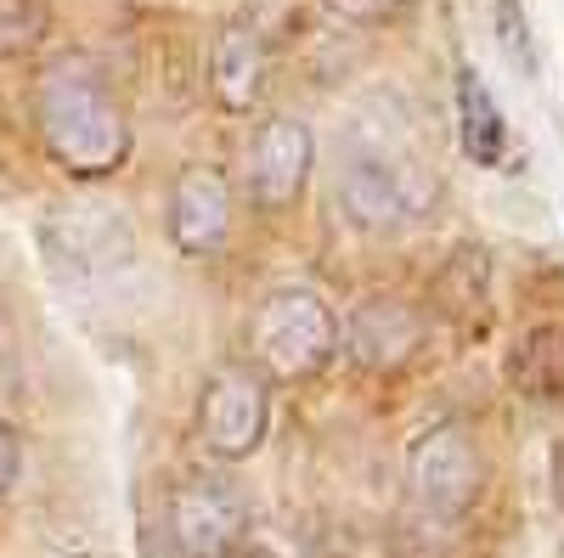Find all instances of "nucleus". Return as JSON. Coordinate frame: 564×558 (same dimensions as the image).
Listing matches in <instances>:
<instances>
[{
	"mask_svg": "<svg viewBox=\"0 0 564 558\" xmlns=\"http://www.w3.org/2000/svg\"><path fill=\"white\" fill-rule=\"evenodd\" d=\"M491 34H497V52L520 68V74H536V34H531V18L520 0H497L491 7Z\"/></svg>",
	"mask_w": 564,
	"mask_h": 558,
	"instance_id": "15",
	"label": "nucleus"
},
{
	"mask_svg": "<svg viewBox=\"0 0 564 558\" xmlns=\"http://www.w3.org/2000/svg\"><path fill=\"white\" fill-rule=\"evenodd\" d=\"M209 90L226 113H249L265 90V40L254 23H226L209 57Z\"/></svg>",
	"mask_w": 564,
	"mask_h": 558,
	"instance_id": "11",
	"label": "nucleus"
},
{
	"mask_svg": "<svg viewBox=\"0 0 564 558\" xmlns=\"http://www.w3.org/2000/svg\"><path fill=\"white\" fill-rule=\"evenodd\" d=\"M18 469H23V446H18V435L7 424H0V491H12Z\"/></svg>",
	"mask_w": 564,
	"mask_h": 558,
	"instance_id": "17",
	"label": "nucleus"
},
{
	"mask_svg": "<svg viewBox=\"0 0 564 558\" xmlns=\"http://www.w3.org/2000/svg\"><path fill=\"white\" fill-rule=\"evenodd\" d=\"M311 164H316V135L305 119L294 113H276L254 130L249 142V198L260 209H289L305 180H311Z\"/></svg>",
	"mask_w": 564,
	"mask_h": 558,
	"instance_id": "8",
	"label": "nucleus"
},
{
	"mask_svg": "<svg viewBox=\"0 0 564 558\" xmlns=\"http://www.w3.org/2000/svg\"><path fill=\"white\" fill-rule=\"evenodd\" d=\"M231 558H294V552H276V547H249V541H243Z\"/></svg>",
	"mask_w": 564,
	"mask_h": 558,
	"instance_id": "19",
	"label": "nucleus"
},
{
	"mask_svg": "<svg viewBox=\"0 0 564 558\" xmlns=\"http://www.w3.org/2000/svg\"><path fill=\"white\" fill-rule=\"evenodd\" d=\"M265 429H271V390H265V379L249 372V366H220L215 379L204 384V395H198V435H204V446L215 457H226V462H243V457L260 451Z\"/></svg>",
	"mask_w": 564,
	"mask_h": 558,
	"instance_id": "7",
	"label": "nucleus"
},
{
	"mask_svg": "<svg viewBox=\"0 0 564 558\" xmlns=\"http://www.w3.org/2000/svg\"><path fill=\"white\" fill-rule=\"evenodd\" d=\"M170 541L181 558H231L249 541V502L231 480H181L170 496Z\"/></svg>",
	"mask_w": 564,
	"mask_h": 558,
	"instance_id": "6",
	"label": "nucleus"
},
{
	"mask_svg": "<svg viewBox=\"0 0 564 558\" xmlns=\"http://www.w3.org/2000/svg\"><path fill=\"white\" fill-rule=\"evenodd\" d=\"M508 384L531 406H564V321H536L508 344Z\"/></svg>",
	"mask_w": 564,
	"mask_h": 558,
	"instance_id": "12",
	"label": "nucleus"
},
{
	"mask_svg": "<svg viewBox=\"0 0 564 558\" xmlns=\"http://www.w3.org/2000/svg\"><path fill=\"white\" fill-rule=\"evenodd\" d=\"M45 34V0H0V57H18Z\"/></svg>",
	"mask_w": 564,
	"mask_h": 558,
	"instance_id": "16",
	"label": "nucleus"
},
{
	"mask_svg": "<svg viewBox=\"0 0 564 558\" xmlns=\"http://www.w3.org/2000/svg\"><path fill=\"white\" fill-rule=\"evenodd\" d=\"M339 12H350V18H361V23H379V18H390L395 7H384V0H334Z\"/></svg>",
	"mask_w": 564,
	"mask_h": 558,
	"instance_id": "18",
	"label": "nucleus"
},
{
	"mask_svg": "<svg viewBox=\"0 0 564 558\" xmlns=\"http://www.w3.org/2000/svg\"><path fill=\"white\" fill-rule=\"evenodd\" d=\"M435 305L446 316H475L491 294V249L486 243H463L446 254V265L435 271Z\"/></svg>",
	"mask_w": 564,
	"mask_h": 558,
	"instance_id": "14",
	"label": "nucleus"
},
{
	"mask_svg": "<svg viewBox=\"0 0 564 558\" xmlns=\"http://www.w3.org/2000/svg\"><path fill=\"white\" fill-rule=\"evenodd\" d=\"M486 491V451L475 429L446 417V424L423 429L406 451V514L435 519V525H463L475 514V502Z\"/></svg>",
	"mask_w": 564,
	"mask_h": 558,
	"instance_id": "2",
	"label": "nucleus"
},
{
	"mask_svg": "<svg viewBox=\"0 0 564 558\" xmlns=\"http://www.w3.org/2000/svg\"><path fill=\"white\" fill-rule=\"evenodd\" d=\"M254 361L282 384H305L339 355V316L311 288H276L254 310Z\"/></svg>",
	"mask_w": 564,
	"mask_h": 558,
	"instance_id": "3",
	"label": "nucleus"
},
{
	"mask_svg": "<svg viewBox=\"0 0 564 558\" xmlns=\"http://www.w3.org/2000/svg\"><path fill=\"white\" fill-rule=\"evenodd\" d=\"M339 344L350 350V361L361 372H395L423 344L417 310L401 299H367L350 310V321H339Z\"/></svg>",
	"mask_w": 564,
	"mask_h": 558,
	"instance_id": "10",
	"label": "nucleus"
},
{
	"mask_svg": "<svg viewBox=\"0 0 564 558\" xmlns=\"http://www.w3.org/2000/svg\"><path fill=\"white\" fill-rule=\"evenodd\" d=\"M457 142H463L468 158L486 164V169L502 164V153H508V119H502L497 97L486 90V79L475 68L457 74Z\"/></svg>",
	"mask_w": 564,
	"mask_h": 558,
	"instance_id": "13",
	"label": "nucleus"
},
{
	"mask_svg": "<svg viewBox=\"0 0 564 558\" xmlns=\"http://www.w3.org/2000/svg\"><path fill=\"white\" fill-rule=\"evenodd\" d=\"M435 209V175L384 147H356L339 164V215L356 231H401Z\"/></svg>",
	"mask_w": 564,
	"mask_h": 558,
	"instance_id": "4",
	"label": "nucleus"
},
{
	"mask_svg": "<svg viewBox=\"0 0 564 558\" xmlns=\"http://www.w3.org/2000/svg\"><path fill=\"white\" fill-rule=\"evenodd\" d=\"M40 249L45 265L68 283H97V276H113L119 265H130L135 254V226L119 204H63V209H45L40 220Z\"/></svg>",
	"mask_w": 564,
	"mask_h": 558,
	"instance_id": "5",
	"label": "nucleus"
},
{
	"mask_svg": "<svg viewBox=\"0 0 564 558\" xmlns=\"http://www.w3.org/2000/svg\"><path fill=\"white\" fill-rule=\"evenodd\" d=\"M40 142L68 175L97 180L130 158V113L90 57H57L34 79Z\"/></svg>",
	"mask_w": 564,
	"mask_h": 558,
	"instance_id": "1",
	"label": "nucleus"
},
{
	"mask_svg": "<svg viewBox=\"0 0 564 558\" xmlns=\"http://www.w3.org/2000/svg\"><path fill=\"white\" fill-rule=\"evenodd\" d=\"M231 238V180L215 164H186L170 193V243L181 254H220Z\"/></svg>",
	"mask_w": 564,
	"mask_h": 558,
	"instance_id": "9",
	"label": "nucleus"
}]
</instances>
